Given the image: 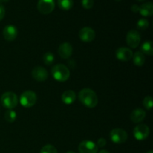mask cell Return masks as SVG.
<instances>
[{"instance_id":"obj_1","label":"cell","mask_w":153,"mask_h":153,"mask_svg":"<svg viewBox=\"0 0 153 153\" xmlns=\"http://www.w3.org/2000/svg\"><path fill=\"white\" fill-rule=\"evenodd\" d=\"M79 100L88 108H94L98 104V97L97 94L90 88H84L79 91Z\"/></svg>"},{"instance_id":"obj_2","label":"cell","mask_w":153,"mask_h":153,"mask_svg":"<svg viewBox=\"0 0 153 153\" xmlns=\"http://www.w3.org/2000/svg\"><path fill=\"white\" fill-rule=\"evenodd\" d=\"M51 73L52 77L59 82H66L70 76V70L62 64L54 65L51 70Z\"/></svg>"},{"instance_id":"obj_3","label":"cell","mask_w":153,"mask_h":153,"mask_svg":"<svg viewBox=\"0 0 153 153\" xmlns=\"http://www.w3.org/2000/svg\"><path fill=\"white\" fill-rule=\"evenodd\" d=\"M17 96L13 92H5L1 95V102L4 108L8 110L16 108L18 105Z\"/></svg>"},{"instance_id":"obj_4","label":"cell","mask_w":153,"mask_h":153,"mask_svg":"<svg viewBox=\"0 0 153 153\" xmlns=\"http://www.w3.org/2000/svg\"><path fill=\"white\" fill-rule=\"evenodd\" d=\"M37 94L31 91H24L19 97V102L24 108H31L37 102Z\"/></svg>"},{"instance_id":"obj_5","label":"cell","mask_w":153,"mask_h":153,"mask_svg":"<svg viewBox=\"0 0 153 153\" xmlns=\"http://www.w3.org/2000/svg\"><path fill=\"white\" fill-rule=\"evenodd\" d=\"M110 138L113 143L121 144L127 140L128 134L123 128H114L110 132Z\"/></svg>"},{"instance_id":"obj_6","label":"cell","mask_w":153,"mask_h":153,"mask_svg":"<svg viewBox=\"0 0 153 153\" xmlns=\"http://www.w3.org/2000/svg\"><path fill=\"white\" fill-rule=\"evenodd\" d=\"M149 128L146 124H139L134 127L133 130V134L136 140H144L149 137Z\"/></svg>"},{"instance_id":"obj_7","label":"cell","mask_w":153,"mask_h":153,"mask_svg":"<svg viewBox=\"0 0 153 153\" xmlns=\"http://www.w3.org/2000/svg\"><path fill=\"white\" fill-rule=\"evenodd\" d=\"M55 7L54 0H38L37 2V10L42 14H49L52 13Z\"/></svg>"},{"instance_id":"obj_8","label":"cell","mask_w":153,"mask_h":153,"mask_svg":"<svg viewBox=\"0 0 153 153\" xmlns=\"http://www.w3.org/2000/svg\"><path fill=\"white\" fill-rule=\"evenodd\" d=\"M140 34L137 30H131L127 33L126 43L132 49H135L140 45Z\"/></svg>"},{"instance_id":"obj_9","label":"cell","mask_w":153,"mask_h":153,"mask_svg":"<svg viewBox=\"0 0 153 153\" xmlns=\"http://www.w3.org/2000/svg\"><path fill=\"white\" fill-rule=\"evenodd\" d=\"M79 153H97L98 146L94 142L85 140L79 143Z\"/></svg>"},{"instance_id":"obj_10","label":"cell","mask_w":153,"mask_h":153,"mask_svg":"<svg viewBox=\"0 0 153 153\" xmlns=\"http://www.w3.org/2000/svg\"><path fill=\"white\" fill-rule=\"evenodd\" d=\"M79 37L85 43H91L95 39V31L91 27H84L79 31Z\"/></svg>"},{"instance_id":"obj_11","label":"cell","mask_w":153,"mask_h":153,"mask_svg":"<svg viewBox=\"0 0 153 153\" xmlns=\"http://www.w3.org/2000/svg\"><path fill=\"white\" fill-rule=\"evenodd\" d=\"M31 76L33 79L37 82H42L46 81L48 79V72L44 67H35L31 71Z\"/></svg>"},{"instance_id":"obj_12","label":"cell","mask_w":153,"mask_h":153,"mask_svg":"<svg viewBox=\"0 0 153 153\" xmlns=\"http://www.w3.org/2000/svg\"><path fill=\"white\" fill-rule=\"evenodd\" d=\"M116 58L121 61H128L132 58L133 52L127 47H120L116 50Z\"/></svg>"},{"instance_id":"obj_13","label":"cell","mask_w":153,"mask_h":153,"mask_svg":"<svg viewBox=\"0 0 153 153\" xmlns=\"http://www.w3.org/2000/svg\"><path fill=\"white\" fill-rule=\"evenodd\" d=\"M2 34L3 37L7 41H13L17 37V28L13 25H7L3 29Z\"/></svg>"},{"instance_id":"obj_14","label":"cell","mask_w":153,"mask_h":153,"mask_svg":"<svg viewBox=\"0 0 153 153\" xmlns=\"http://www.w3.org/2000/svg\"><path fill=\"white\" fill-rule=\"evenodd\" d=\"M73 46L70 43H63L59 46L58 49V53L61 58L63 59H68L73 54Z\"/></svg>"},{"instance_id":"obj_15","label":"cell","mask_w":153,"mask_h":153,"mask_svg":"<svg viewBox=\"0 0 153 153\" xmlns=\"http://www.w3.org/2000/svg\"><path fill=\"white\" fill-rule=\"evenodd\" d=\"M146 117V111L142 108H136L130 114V119L134 123H139Z\"/></svg>"},{"instance_id":"obj_16","label":"cell","mask_w":153,"mask_h":153,"mask_svg":"<svg viewBox=\"0 0 153 153\" xmlns=\"http://www.w3.org/2000/svg\"><path fill=\"white\" fill-rule=\"evenodd\" d=\"M76 99V94L72 90H67L63 93L61 96V100L66 105H71L75 102Z\"/></svg>"},{"instance_id":"obj_17","label":"cell","mask_w":153,"mask_h":153,"mask_svg":"<svg viewBox=\"0 0 153 153\" xmlns=\"http://www.w3.org/2000/svg\"><path fill=\"white\" fill-rule=\"evenodd\" d=\"M139 13L143 16H151L153 14V4L151 1L143 3L139 6Z\"/></svg>"},{"instance_id":"obj_18","label":"cell","mask_w":153,"mask_h":153,"mask_svg":"<svg viewBox=\"0 0 153 153\" xmlns=\"http://www.w3.org/2000/svg\"><path fill=\"white\" fill-rule=\"evenodd\" d=\"M131 59L133 60V63L137 67H142L145 63V56L141 52H136L133 54V56Z\"/></svg>"},{"instance_id":"obj_19","label":"cell","mask_w":153,"mask_h":153,"mask_svg":"<svg viewBox=\"0 0 153 153\" xmlns=\"http://www.w3.org/2000/svg\"><path fill=\"white\" fill-rule=\"evenodd\" d=\"M140 52L143 55H147L151 56L153 55V43L151 40H146L143 44L141 45L140 47Z\"/></svg>"},{"instance_id":"obj_20","label":"cell","mask_w":153,"mask_h":153,"mask_svg":"<svg viewBox=\"0 0 153 153\" xmlns=\"http://www.w3.org/2000/svg\"><path fill=\"white\" fill-rule=\"evenodd\" d=\"M58 5L63 10H69L73 7V0H58Z\"/></svg>"},{"instance_id":"obj_21","label":"cell","mask_w":153,"mask_h":153,"mask_svg":"<svg viewBox=\"0 0 153 153\" xmlns=\"http://www.w3.org/2000/svg\"><path fill=\"white\" fill-rule=\"evenodd\" d=\"M43 61L46 65H52L53 64L54 61H55V55H53L52 52H48L43 55Z\"/></svg>"},{"instance_id":"obj_22","label":"cell","mask_w":153,"mask_h":153,"mask_svg":"<svg viewBox=\"0 0 153 153\" xmlns=\"http://www.w3.org/2000/svg\"><path fill=\"white\" fill-rule=\"evenodd\" d=\"M4 117V119H5V120L7 122L13 123L16 120V114L14 111H13L12 109H10V110H7V111H5Z\"/></svg>"},{"instance_id":"obj_23","label":"cell","mask_w":153,"mask_h":153,"mask_svg":"<svg viewBox=\"0 0 153 153\" xmlns=\"http://www.w3.org/2000/svg\"><path fill=\"white\" fill-rule=\"evenodd\" d=\"M149 21H148L146 19H145V18L140 19L137 22V28L140 30L147 29L148 27H149Z\"/></svg>"},{"instance_id":"obj_24","label":"cell","mask_w":153,"mask_h":153,"mask_svg":"<svg viewBox=\"0 0 153 153\" xmlns=\"http://www.w3.org/2000/svg\"><path fill=\"white\" fill-rule=\"evenodd\" d=\"M143 105L147 110H151L153 106V99L151 96H146L143 100Z\"/></svg>"},{"instance_id":"obj_25","label":"cell","mask_w":153,"mask_h":153,"mask_svg":"<svg viewBox=\"0 0 153 153\" xmlns=\"http://www.w3.org/2000/svg\"><path fill=\"white\" fill-rule=\"evenodd\" d=\"M40 153H58V151L54 146L51 144H47L42 147Z\"/></svg>"},{"instance_id":"obj_26","label":"cell","mask_w":153,"mask_h":153,"mask_svg":"<svg viewBox=\"0 0 153 153\" xmlns=\"http://www.w3.org/2000/svg\"><path fill=\"white\" fill-rule=\"evenodd\" d=\"M82 4L84 8L85 9H91L92 8L94 4V0H82Z\"/></svg>"},{"instance_id":"obj_27","label":"cell","mask_w":153,"mask_h":153,"mask_svg":"<svg viewBox=\"0 0 153 153\" xmlns=\"http://www.w3.org/2000/svg\"><path fill=\"white\" fill-rule=\"evenodd\" d=\"M106 143H107V142H106V140L105 138H103V137H101V138L98 139V140H97V143H96L97 144V146L100 148H103L106 145Z\"/></svg>"},{"instance_id":"obj_28","label":"cell","mask_w":153,"mask_h":153,"mask_svg":"<svg viewBox=\"0 0 153 153\" xmlns=\"http://www.w3.org/2000/svg\"><path fill=\"white\" fill-rule=\"evenodd\" d=\"M4 15H5V9L2 4H0V21L4 18Z\"/></svg>"},{"instance_id":"obj_29","label":"cell","mask_w":153,"mask_h":153,"mask_svg":"<svg viewBox=\"0 0 153 153\" xmlns=\"http://www.w3.org/2000/svg\"><path fill=\"white\" fill-rule=\"evenodd\" d=\"M131 9L133 12H134V13L139 12V6L137 5V4H133V5L131 6Z\"/></svg>"},{"instance_id":"obj_30","label":"cell","mask_w":153,"mask_h":153,"mask_svg":"<svg viewBox=\"0 0 153 153\" xmlns=\"http://www.w3.org/2000/svg\"><path fill=\"white\" fill-rule=\"evenodd\" d=\"M99 153H110V152H109L108 150H106V149H102L101 151H100V152Z\"/></svg>"},{"instance_id":"obj_31","label":"cell","mask_w":153,"mask_h":153,"mask_svg":"<svg viewBox=\"0 0 153 153\" xmlns=\"http://www.w3.org/2000/svg\"><path fill=\"white\" fill-rule=\"evenodd\" d=\"M8 1V0H0V4H1V3L4 2V1Z\"/></svg>"},{"instance_id":"obj_32","label":"cell","mask_w":153,"mask_h":153,"mask_svg":"<svg viewBox=\"0 0 153 153\" xmlns=\"http://www.w3.org/2000/svg\"><path fill=\"white\" fill-rule=\"evenodd\" d=\"M66 153H76V152H73V151H68V152H67Z\"/></svg>"},{"instance_id":"obj_33","label":"cell","mask_w":153,"mask_h":153,"mask_svg":"<svg viewBox=\"0 0 153 153\" xmlns=\"http://www.w3.org/2000/svg\"><path fill=\"white\" fill-rule=\"evenodd\" d=\"M146 153H153V152L152 150H150V151H149V152H147Z\"/></svg>"},{"instance_id":"obj_34","label":"cell","mask_w":153,"mask_h":153,"mask_svg":"<svg viewBox=\"0 0 153 153\" xmlns=\"http://www.w3.org/2000/svg\"><path fill=\"white\" fill-rule=\"evenodd\" d=\"M137 1H144V0H137Z\"/></svg>"},{"instance_id":"obj_35","label":"cell","mask_w":153,"mask_h":153,"mask_svg":"<svg viewBox=\"0 0 153 153\" xmlns=\"http://www.w3.org/2000/svg\"><path fill=\"white\" fill-rule=\"evenodd\" d=\"M116 1H121V0H116Z\"/></svg>"}]
</instances>
